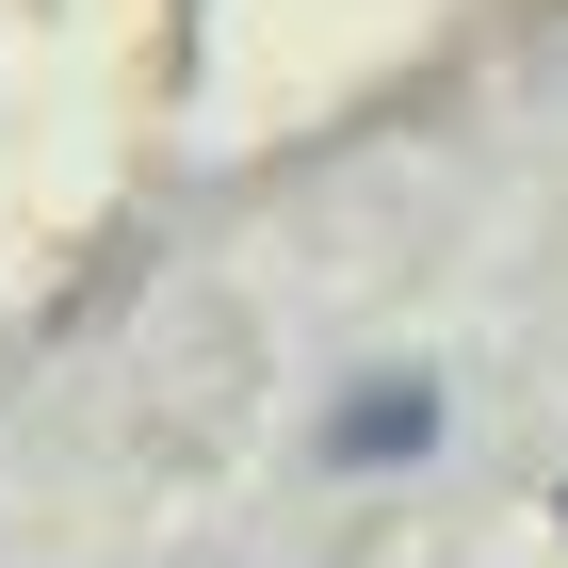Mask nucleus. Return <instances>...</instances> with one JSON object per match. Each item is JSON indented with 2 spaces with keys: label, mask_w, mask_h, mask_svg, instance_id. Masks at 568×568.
<instances>
[{
  "label": "nucleus",
  "mask_w": 568,
  "mask_h": 568,
  "mask_svg": "<svg viewBox=\"0 0 568 568\" xmlns=\"http://www.w3.org/2000/svg\"><path fill=\"white\" fill-rule=\"evenodd\" d=\"M423 438H438V390H423V374H374V390L325 406V455H342V471H390V455H423Z\"/></svg>",
  "instance_id": "obj_1"
}]
</instances>
